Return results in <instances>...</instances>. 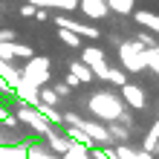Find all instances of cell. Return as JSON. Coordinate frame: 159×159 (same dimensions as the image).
I'll return each instance as SVG.
<instances>
[{
	"label": "cell",
	"instance_id": "obj_29",
	"mask_svg": "<svg viewBox=\"0 0 159 159\" xmlns=\"http://www.w3.org/2000/svg\"><path fill=\"white\" fill-rule=\"evenodd\" d=\"M119 125H121V127H133V116L125 110V113H121V119H119Z\"/></svg>",
	"mask_w": 159,
	"mask_h": 159
},
{
	"label": "cell",
	"instance_id": "obj_8",
	"mask_svg": "<svg viewBox=\"0 0 159 159\" xmlns=\"http://www.w3.org/2000/svg\"><path fill=\"white\" fill-rule=\"evenodd\" d=\"M121 101H125V107H130V110H145V90L139 87V84H125V87H121V96H119Z\"/></svg>",
	"mask_w": 159,
	"mask_h": 159
},
{
	"label": "cell",
	"instance_id": "obj_19",
	"mask_svg": "<svg viewBox=\"0 0 159 159\" xmlns=\"http://www.w3.org/2000/svg\"><path fill=\"white\" fill-rule=\"evenodd\" d=\"M26 159H58V156H52L46 145H26Z\"/></svg>",
	"mask_w": 159,
	"mask_h": 159
},
{
	"label": "cell",
	"instance_id": "obj_7",
	"mask_svg": "<svg viewBox=\"0 0 159 159\" xmlns=\"http://www.w3.org/2000/svg\"><path fill=\"white\" fill-rule=\"evenodd\" d=\"M78 130H84L87 133V139L96 148H104V145H110L113 139H110V133H107V127L101 125V121H87V119H81L78 121Z\"/></svg>",
	"mask_w": 159,
	"mask_h": 159
},
{
	"label": "cell",
	"instance_id": "obj_9",
	"mask_svg": "<svg viewBox=\"0 0 159 159\" xmlns=\"http://www.w3.org/2000/svg\"><path fill=\"white\" fill-rule=\"evenodd\" d=\"M78 9L90 17V20H101V17L110 15L107 6H104V0H78Z\"/></svg>",
	"mask_w": 159,
	"mask_h": 159
},
{
	"label": "cell",
	"instance_id": "obj_23",
	"mask_svg": "<svg viewBox=\"0 0 159 159\" xmlns=\"http://www.w3.org/2000/svg\"><path fill=\"white\" fill-rule=\"evenodd\" d=\"M0 125H3V127H12V130H17V125H20V121H17L12 113H9L6 107H0Z\"/></svg>",
	"mask_w": 159,
	"mask_h": 159
},
{
	"label": "cell",
	"instance_id": "obj_5",
	"mask_svg": "<svg viewBox=\"0 0 159 159\" xmlns=\"http://www.w3.org/2000/svg\"><path fill=\"white\" fill-rule=\"evenodd\" d=\"M15 119L20 121V125H29V130H32L35 136H43V139H46V136L52 133V127L43 121V116H41L35 107H26V104H20V107H17V113H15Z\"/></svg>",
	"mask_w": 159,
	"mask_h": 159
},
{
	"label": "cell",
	"instance_id": "obj_4",
	"mask_svg": "<svg viewBox=\"0 0 159 159\" xmlns=\"http://www.w3.org/2000/svg\"><path fill=\"white\" fill-rule=\"evenodd\" d=\"M81 64H84V67H90L93 78L107 81V70H110V64H107L104 49H98V46H81Z\"/></svg>",
	"mask_w": 159,
	"mask_h": 159
},
{
	"label": "cell",
	"instance_id": "obj_22",
	"mask_svg": "<svg viewBox=\"0 0 159 159\" xmlns=\"http://www.w3.org/2000/svg\"><path fill=\"white\" fill-rule=\"evenodd\" d=\"M61 159H90V151H87V148H81V145H72V142H70V151L64 153Z\"/></svg>",
	"mask_w": 159,
	"mask_h": 159
},
{
	"label": "cell",
	"instance_id": "obj_11",
	"mask_svg": "<svg viewBox=\"0 0 159 159\" xmlns=\"http://www.w3.org/2000/svg\"><path fill=\"white\" fill-rule=\"evenodd\" d=\"M15 96H17V101H20V104H26V107H38V87L26 84L23 78H20V84L15 87Z\"/></svg>",
	"mask_w": 159,
	"mask_h": 159
},
{
	"label": "cell",
	"instance_id": "obj_25",
	"mask_svg": "<svg viewBox=\"0 0 159 159\" xmlns=\"http://www.w3.org/2000/svg\"><path fill=\"white\" fill-rule=\"evenodd\" d=\"M90 159H110V148H90Z\"/></svg>",
	"mask_w": 159,
	"mask_h": 159
},
{
	"label": "cell",
	"instance_id": "obj_14",
	"mask_svg": "<svg viewBox=\"0 0 159 159\" xmlns=\"http://www.w3.org/2000/svg\"><path fill=\"white\" fill-rule=\"evenodd\" d=\"M104 6L110 15H133V9H136L133 0H104Z\"/></svg>",
	"mask_w": 159,
	"mask_h": 159
},
{
	"label": "cell",
	"instance_id": "obj_21",
	"mask_svg": "<svg viewBox=\"0 0 159 159\" xmlns=\"http://www.w3.org/2000/svg\"><path fill=\"white\" fill-rule=\"evenodd\" d=\"M58 38L64 41V46H72V49H81V38L78 35H72V32H67V29H58Z\"/></svg>",
	"mask_w": 159,
	"mask_h": 159
},
{
	"label": "cell",
	"instance_id": "obj_31",
	"mask_svg": "<svg viewBox=\"0 0 159 159\" xmlns=\"http://www.w3.org/2000/svg\"><path fill=\"white\" fill-rule=\"evenodd\" d=\"M151 153H153V159H156V156H159V145H156V148H153V151H151Z\"/></svg>",
	"mask_w": 159,
	"mask_h": 159
},
{
	"label": "cell",
	"instance_id": "obj_15",
	"mask_svg": "<svg viewBox=\"0 0 159 159\" xmlns=\"http://www.w3.org/2000/svg\"><path fill=\"white\" fill-rule=\"evenodd\" d=\"M70 75L75 78L78 84H90V81H93V72H90V67H84L81 61H70Z\"/></svg>",
	"mask_w": 159,
	"mask_h": 159
},
{
	"label": "cell",
	"instance_id": "obj_13",
	"mask_svg": "<svg viewBox=\"0 0 159 159\" xmlns=\"http://www.w3.org/2000/svg\"><path fill=\"white\" fill-rule=\"evenodd\" d=\"M133 17H136V23L142 26V29L153 32L156 38H159V15H153V12H145V9H142V12H136Z\"/></svg>",
	"mask_w": 159,
	"mask_h": 159
},
{
	"label": "cell",
	"instance_id": "obj_17",
	"mask_svg": "<svg viewBox=\"0 0 159 159\" xmlns=\"http://www.w3.org/2000/svg\"><path fill=\"white\" fill-rule=\"evenodd\" d=\"M104 84H113V87L121 90V87L127 84V72L121 70V67H110V70H107V81H104Z\"/></svg>",
	"mask_w": 159,
	"mask_h": 159
},
{
	"label": "cell",
	"instance_id": "obj_27",
	"mask_svg": "<svg viewBox=\"0 0 159 159\" xmlns=\"http://www.w3.org/2000/svg\"><path fill=\"white\" fill-rule=\"evenodd\" d=\"M17 12H20V17H35V12H38V9H35L32 3H23L20 9H17Z\"/></svg>",
	"mask_w": 159,
	"mask_h": 159
},
{
	"label": "cell",
	"instance_id": "obj_18",
	"mask_svg": "<svg viewBox=\"0 0 159 159\" xmlns=\"http://www.w3.org/2000/svg\"><path fill=\"white\" fill-rule=\"evenodd\" d=\"M156 145H159V119L153 121V127L148 130V136L142 139V151H148V153H151V151H153Z\"/></svg>",
	"mask_w": 159,
	"mask_h": 159
},
{
	"label": "cell",
	"instance_id": "obj_12",
	"mask_svg": "<svg viewBox=\"0 0 159 159\" xmlns=\"http://www.w3.org/2000/svg\"><path fill=\"white\" fill-rule=\"evenodd\" d=\"M0 78H3V84H6L9 93H15V87L20 84V70L12 67V64H0Z\"/></svg>",
	"mask_w": 159,
	"mask_h": 159
},
{
	"label": "cell",
	"instance_id": "obj_6",
	"mask_svg": "<svg viewBox=\"0 0 159 159\" xmlns=\"http://www.w3.org/2000/svg\"><path fill=\"white\" fill-rule=\"evenodd\" d=\"M52 20H55L58 29H67V32H72V35H78V38H98V29H96V26H90V23L72 20V17H64V15H55Z\"/></svg>",
	"mask_w": 159,
	"mask_h": 159
},
{
	"label": "cell",
	"instance_id": "obj_20",
	"mask_svg": "<svg viewBox=\"0 0 159 159\" xmlns=\"http://www.w3.org/2000/svg\"><path fill=\"white\" fill-rule=\"evenodd\" d=\"M133 41H136L139 46H142V49H156V46H159L156 35H153V32H148V29H145V32H139V35H136Z\"/></svg>",
	"mask_w": 159,
	"mask_h": 159
},
{
	"label": "cell",
	"instance_id": "obj_1",
	"mask_svg": "<svg viewBox=\"0 0 159 159\" xmlns=\"http://www.w3.org/2000/svg\"><path fill=\"white\" fill-rule=\"evenodd\" d=\"M90 113L96 116L98 121H119L121 113H125V101H121L113 90H98V93H93L90 96Z\"/></svg>",
	"mask_w": 159,
	"mask_h": 159
},
{
	"label": "cell",
	"instance_id": "obj_28",
	"mask_svg": "<svg viewBox=\"0 0 159 159\" xmlns=\"http://www.w3.org/2000/svg\"><path fill=\"white\" fill-rule=\"evenodd\" d=\"M15 41V29H0V43H12Z\"/></svg>",
	"mask_w": 159,
	"mask_h": 159
},
{
	"label": "cell",
	"instance_id": "obj_30",
	"mask_svg": "<svg viewBox=\"0 0 159 159\" xmlns=\"http://www.w3.org/2000/svg\"><path fill=\"white\" fill-rule=\"evenodd\" d=\"M52 17V12H46V9H38V12H35V20H49Z\"/></svg>",
	"mask_w": 159,
	"mask_h": 159
},
{
	"label": "cell",
	"instance_id": "obj_10",
	"mask_svg": "<svg viewBox=\"0 0 159 159\" xmlns=\"http://www.w3.org/2000/svg\"><path fill=\"white\" fill-rule=\"evenodd\" d=\"M43 142H46V148H49V153H61V156H64V153L70 151V139L64 136V127H58V130H52V133L46 136Z\"/></svg>",
	"mask_w": 159,
	"mask_h": 159
},
{
	"label": "cell",
	"instance_id": "obj_26",
	"mask_svg": "<svg viewBox=\"0 0 159 159\" xmlns=\"http://www.w3.org/2000/svg\"><path fill=\"white\" fill-rule=\"evenodd\" d=\"M15 58H32V46H23V43H15Z\"/></svg>",
	"mask_w": 159,
	"mask_h": 159
},
{
	"label": "cell",
	"instance_id": "obj_24",
	"mask_svg": "<svg viewBox=\"0 0 159 159\" xmlns=\"http://www.w3.org/2000/svg\"><path fill=\"white\" fill-rule=\"evenodd\" d=\"M52 93H55V96H58V98H67L70 96V87H67V84H64V81H58V84H52Z\"/></svg>",
	"mask_w": 159,
	"mask_h": 159
},
{
	"label": "cell",
	"instance_id": "obj_2",
	"mask_svg": "<svg viewBox=\"0 0 159 159\" xmlns=\"http://www.w3.org/2000/svg\"><path fill=\"white\" fill-rule=\"evenodd\" d=\"M119 61L125 72H142L145 70V49L139 46L133 38L119 43Z\"/></svg>",
	"mask_w": 159,
	"mask_h": 159
},
{
	"label": "cell",
	"instance_id": "obj_3",
	"mask_svg": "<svg viewBox=\"0 0 159 159\" xmlns=\"http://www.w3.org/2000/svg\"><path fill=\"white\" fill-rule=\"evenodd\" d=\"M20 78L26 84H32V87H43V84H49L52 78V70H49V58H29V64L20 70Z\"/></svg>",
	"mask_w": 159,
	"mask_h": 159
},
{
	"label": "cell",
	"instance_id": "obj_16",
	"mask_svg": "<svg viewBox=\"0 0 159 159\" xmlns=\"http://www.w3.org/2000/svg\"><path fill=\"white\" fill-rule=\"evenodd\" d=\"M107 133H110V139H113L116 145H127V139H130V130H127V127H121L119 121H113V125L107 127Z\"/></svg>",
	"mask_w": 159,
	"mask_h": 159
}]
</instances>
